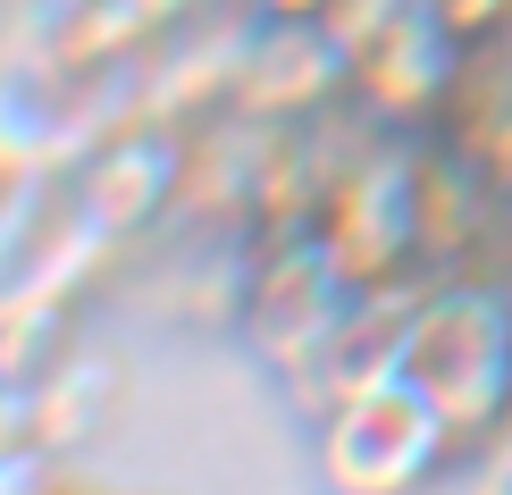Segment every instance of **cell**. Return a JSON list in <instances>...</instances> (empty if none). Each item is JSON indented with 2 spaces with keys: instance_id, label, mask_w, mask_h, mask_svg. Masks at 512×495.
Segmentation results:
<instances>
[{
  "instance_id": "6da1fadb",
  "label": "cell",
  "mask_w": 512,
  "mask_h": 495,
  "mask_svg": "<svg viewBox=\"0 0 512 495\" xmlns=\"http://www.w3.org/2000/svg\"><path fill=\"white\" fill-rule=\"evenodd\" d=\"M403 370L429 386L462 454L512 420V277L504 269H445L420 286L412 336H403Z\"/></svg>"
},
{
  "instance_id": "7a4b0ae2",
  "label": "cell",
  "mask_w": 512,
  "mask_h": 495,
  "mask_svg": "<svg viewBox=\"0 0 512 495\" xmlns=\"http://www.w3.org/2000/svg\"><path fill=\"white\" fill-rule=\"evenodd\" d=\"M462 462V437L445 428L429 386L412 370H378L353 395L319 412V479L328 495H420L437 470Z\"/></svg>"
},
{
  "instance_id": "3957f363",
  "label": "cell",
  "mask_w": 512,
  "mask_h": 495,
  "mask_svg": "<svg viewBox=\"0 0 512 495\" xmlns=\"http://www.w3.org/2000/svg\"><path fill=\"white\" fill-rule=\"evenodd\" d=\"M236 244H244L236 252V328L286 370L345 319L361 277L328 252L319 227H269V235H236Z\"/></svg>"
},
{
  "instance_id": "277c9868",
  "label": "cell",
  "mask_w": 512,
  "mask_h": 495,
  "mask_svg": "<svg viewBox=\"0 0 512 495\" xmlns=\"http://www.w3.org/2000/svg\"><path fill=\"white\" fill-rule=\"evenodd\" d=\"M68 202L110 235V244L152 235L168 210H185V126H168L152 110H126L110 135L68 168Z\"/></svg>"
},
{
  "instance_id": "5b68a950",
  "label": "cell",
  "mask_w": 512,
  "mask_h": 495,
  "mask_svg": "<svg viewBox=\"0 0 512 495\" xmlns=\"http://www.w3.org/2000/svg\"><path fill=\"white\" fill-rule=\"evenodd\" d=\"M336 101H353V93H345V42H336L328 17H252L236 110L303 126V118H328Z\"/></svg>"
},
{
  "instance_id": "8992f818",
  "label": "cell",
  "mask_w": 512,
  "mask_h": 495,
  "mask_svg": "<svg viewBox=\"0 0 512 495\" xmlns=\"http://www.w3.org/2000/svg\"><path fill=\"white\" fill-rule=\"evenodd\" d=\"M202 0H26L34 59L51 76H93L143 59L160 34H177Z\"/></svg>"
},
{
  "instance_id": "52a82bcc",
  "label": "cell",
  "mask_w": 512,
  "mask_h": 495,
  "mask_svg": "<svg viewBox=\"0 0 512 495\" xmlns=\"http://www.w3.org/2000/svg\"><path fill=\"white\" fill-rule=\"evenodd\" d=\"M429 9H437L462 42H471V51H487V42L512 34V0H429Z\"/></svg>"
},
{
  "instance_id": "ba28073f",
  "label": "cell",
  "mask_w": 512,
  "mask_h": 495,
  "mask_svg": "<svg viewBox=\"0 0 512 495\" xmlns=\"http://www.w3.org/2000/svg\"><path fill=\"white\" fill-rule=\"evenodd\" d=\"M0 495H51V454L34 437H0Z\"/></svg>"
},
{
  "instance_id": "9c48e42d",
  "label": "cell",
  "mask_w": 512,
  "mask_h": 495,
  "mask_svg": "<svg viewBox=\"0 0 512 495\" xmlns=\"http://www.w3.org/2000/svg\"><path fill=\"white\" fill-rule=\"evenodd\" d=\"M471 495H512V420L479 445V487H471Z\"/></svg>"
},
{
  "instance_id": "30bf717a",
  "label": "cell",
  "mask_w": 512,
  "mask_h": 495,
  "mask_svg": "<svg viewBox=\"0 0 512 495\" xmlns=\"http://www.w3.org/2000/svg\"><path fill=\"white\" fill-rule=\"evenodd\" d=\"M227 9H244V17H328L336 0H227Z\"/></svg>"
}]
</instances>
